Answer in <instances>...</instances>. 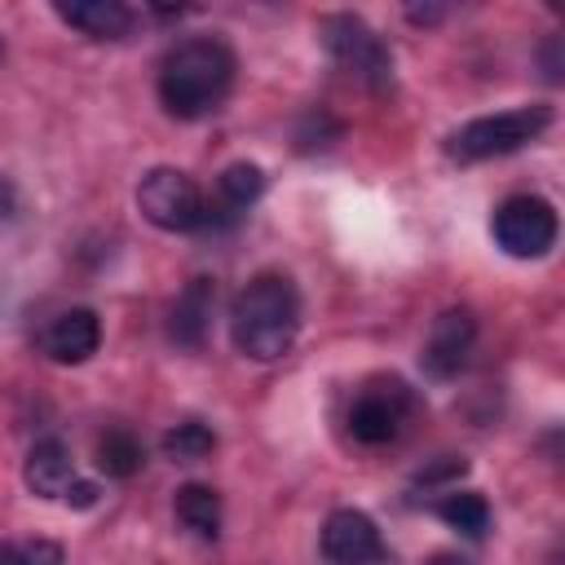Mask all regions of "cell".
Masks as SVG:
<instances>
[{
	"label": "cell",
	"mask_w": 565,
	"mask_h": 565,
	"mask_svg": "<svg viewBox=\"0 0 565 565\" xmlns=\"http://www.w3.org/2000/svg\"><path fill=\"white\" fill-rule=\"evenodd\" d=\"M230 88H234V53L212 35L177 44L159 66V102L177 119H203L221 110Z\"/></svg>",
	"instance_id": "6da1fadb"
},
{
	"label": "cell",
	"mask_w": 565,
	"mask_h": 565,
	"mask_svg": "<svg viewBox=\"0 0 565 565\" xmlns=\"http://www.w3.org/2000/svg\"><path fill=\"white\" fill-rule=\"evenodd\" d=\"M300 331V296L287 274H256L230 305V335L243 358L274 362Z\"/></svg>",
	"instance_id": "7a4b0ae2"
},
{
	"label": "cell",
	"mask_w": 565,
	"mask_h": 565,
	"mask_svg": "<svg viewBox=\"0 0 565 565\" xmlns=\"http://www.w3.org/2000/svg\"><path fill=\"white\" fill-rule=\"evenodd\" d=\"M552 110L547 106H516V110H499V115H481L468 119L450 141L446 154L459 163H481V159H499L512 154L521 146H530L539 132H547Z\"/></svg>",
	"instance_id": "3957f363"
},
{
	"label": "cell",
	"mask_w": 565,
	"mask_h": 565,
	"mask_svg": "<svg viewBox=\"0 0 565 565\" xmlns=\"http://www.w3.org/2000/svg\"><path fill=\"white\" fill-rule=\"evenodd\" d=\"M318 35H322V49L335 57V66L349 71L371 93H384L393 84V53L375 35V26H366L358 13H327Z\"/></svg>",
	"instance_id": "277c9868"
},
{
	"label": "cell",
	"mask_w": 565,
	"mask_h": 565,
	"mask_svg": "<svg viewBox=\"0 0 565 565\" xmlns=\"http://www.w3.org/2000/svg\"><path fill=\"white\" fill-rule=\"evenodd\" d=\"M137 207L154 230L168 234L203 230V190L181 168H150L137 185Z\"/></svg>",
	"instance_id": "5b68a950"
},
{
	"label": "cell",
	"mask_w": 565,
	"mask_h": 565,
	"mask_svg": "<svg viewBox=\"0 0 565 565\" xmlns=\"http://www.w3.org/2000/svg\"><path fill=\"white\" fill-rule=\"evenodd\" d=\"M490 230H494V243L508 256L534 260V256L552 252V243H556V207L539 194H512L494 207Z\"/></svg>",
	"instance_id": "8992f818"
},
{
	"label": "cell",
	"mask_w": 565,
	"mask_h": 565,
	"mask_svg": "<svg viewBox=\"0 0 565 565\" xmlns=\"http://www.w3.org/2000/svg\"><path fill=\"white\" fill-rule=\"evenodd\" d=\"M411 411H415V393L402 380H371L349 406V433L362 446H384L402 433Z\"/></svg>",
	"instance_id": "52a82bcc"
},
{
	"label": "cell",
	"mask_w": 565,
	"mask_h": 565,
	"mask_svg": "<svg viewBox=\"0 0 565 565\" xmlns=\"http://www.w3.org/2000/svg\"><path fill=\"white\" fill-rule=\"evenodd\" d=\"M322 556L331 565H380L384 561L380 525L358 508H335L322 525Z\"/></svg>",
	"instance_id": "ba28073f"
},
{
	"label": "cell",
	"mask_w": 565,
	"mask_h": 565,
	"mask_svg": "<svg viewBox=\"0 0 565 565\" xmlns=\"http://www.w3.org/2000/svg\"><path fill=\"white\" fill-rule=\"evenodd\" d=\"M472 340H477V318L468 309H446L433 318L428 327V340H424V375L428 380H450L463 371L468 353H472Z\"/></svg>",
	"instance_id": "9c48e42d"
},
{
	"label": "cell",
	"mask_w": 565,
	"mask_h": 565,
	"mask_svg": "<svg viewBox=\"0 0 565 565\" xmlns=\"http://www.w3.org/2000/svg\"><path fill=\"white\" fill-rule=\"evenodd\" d=\"M97 344H102V322H97L93 309H62V313L44 327V335H40V349H44L53 362H62V366L88 362V358L97 353Z\"/></svg>",
	"instance_id": "30bf717a"
},
{
	"label": "cell",
	"mask_w": 565,
	"mask_h": 565,
	"mask_svg": "<svg viewBox=\"0 0 565 565\" xmlns=\"http://www.w3.org/2000/svg\"><path fill=\"white\" fill-rule=\"evenodd\" d=\"M265 194V172L256 163H230L216 177V199H203V225H234Z\"/></svg>",
	"instance_id": "8fae6325"
},
{
	"label": "cell",
	"mask_w": 565,
	"mask_h": 565,
	"mask_svg": "<svg viewBox=\"0 0 565 565\" xmlns=\"http://www.w3.org/2000/svg\"><path fill=\"white\" fill-rule=\"evenodd\" d=\"M212 309H216V282L203 278V274L190 278L185 291H181L177 305H172V318H168L172 340L185 344V349H199V344L207 340V331H212Z\"/></svg>",
	"instance_id": "7c38bea8"
},
{
	"label": "cell",
	"mask_w": 565,
	"mask_h": 565,
	"mask_svg": "<svg viewBox=\"0 0 565 565\" xmlns=\"http://www.w3.org/2000/svg\"><path fill=\"white\" fill-rule=\"evenodd\" d=\"M22 481L31 486V494L40 499H62L71 486H75V463H71V450L62 441H35L31 455H26V468H22Z\"/></svg>",
	"instance_id": "4fadbf2b"
},
{
	"label": "cell",
	"mask_w": 565,
	"mask_h": 565,
	"mask_svg": "<svg viewBox=\"0 0 565 565\" xmlns=\"http://www.w3.org/2000/svg\"><path fill=\"white\" fill-rule=\"evenodd\" d=\"M57 18L93 40H119L132 26V9L119 0H75V4H57Z\"/></svg>",
	"instance_id": "5bb4252c"
},
{
	"label": "cell",
	"mask_w": 565,
	"mask_h": 565,
	"mask_svg": "<svg viewBox=\"0 0 565 565\" xmlns=\"http://www.w3.org/2000/svg\"><path fill=\"white\" fill-rule=\"evenodd\" d=\"M172 508H177V521L190 534H199V539H216L221 534V494L212 486H199V481L181 486Z\"/></svg>",
	"instance_id": "9a60e30c"
},
{
	"label": "cell",
	"mask_w": 565,
	"mask_h": 565,
	"mask_svg": "<svg viewBox=\"0 0 565 565\" xmlns=\"http://www.w3.org/2000/svg\"><path fill=\"white\" fill-rule=\"evenodd\" d=\"M97 468L106 472V477H115V481H128V477H137L141 472V463H146V446L128 433V428H106L102 437H97Z\"/></svg>",
	"instance_id": "2e32d148"
},
{
	"label": "cell",
	"mask_w": 565,
	"mask_h": 565,
	"mask_svg": "<svg viewBox=\"0 0 565 565\" xmlns=\"http://www.w3.org/2000/svg\"><path fill=\"white\" fill-rule=\"evenodd\" d=\"M437 516H441L450 530L468 534V539H481V534L490 530V503H486V494H477V490H446V494L437 499Z\"/></svg>",
	"instance_id": "e0dca14e"
},
{
	"label": "cell",
	"mask_w": 565,
	"mask_h": 565,
	"mask_svg": "<svg viewBox=\"0 0 565 565\" xmlns=\"http://www.w3.org/2000/svg\"><path fill=\"white\" fill-rule=\"evenodd\" d=\"M159 446H163V455L172 463H199V459H207L216 450V433L207 424H199V419H185V424L168 428Z\"/></svg>",
	"instance_id": "ac0fdd59"
},
{
	"label": "cell",
	"mask_w": 565,
	"mask_h": 565,
	"mask_svg": "<svg viewBox=\"0 0 565 565\" xmlns=\"http://www.w3.org/2000/svg\"><path fill=\"white\" fill-rule=\"evenodd\" d=\"M331 137H340V128L331 124L327 110H309L305 124H300V132H296L300 150H322V146H331Z\"/></svg>",
	"instance_id": "d6986e66"
},
{
	"label": "cell",
	"mask_w": 565,
	"mask_h": 565,
	"mask_svg": "<svg viewBox=\"0 0 565 565\" xmlns=\"http://www.w3.org/2000/svg\"><path fill=\"white\" fill-rule=\"evenodd\" d=\"M22 565H66V552L49 539H26L22 543Z\"/></svg>",
	"instance_id": "ffe728a7"
},
{
	"label": "cell",
	"mask_w": 565,
	"mask_h": 565,
	"mask_svg": "<svg viewBox=\"0 0 565 565\" xmlns=\"http://www.w3.org/2000/svg\"><path fill=\"white\" fill-rule=\"evenodd\" d=\"M62 499H66V503H75V508H93V503H97V490H93L88 481H75V486H71Z\"/></svg>",
	"instance_id": "44dd1931"
},
{
	"label": "cell",
	"mask_w": 565,
	"mask_h": 565,
	"mask_svg": "<svg viewBox=\"0 0 565 565\" xmlns=\"http://www.w3.org/2000/svg\"><path fill=\"white\" fill-rule=\"evenodd\" d=\"M0 565H22V543H0Z\"/></svg>",
	"instance_id": "7402d4cb"
},
{
	"label": "cell",
	"mask_w": 565,
	"mask_h": 565,
	"mask_svg": "<svg viewBox=\"0 0 565 565\" xmlns=\"http://www.w3.org/2000/svg\"><path fill=\"white\" fill-rule=\"evenodd\" d=\"M0 216H13V190H9V181H0Z\"/></svg>",
	"instance_id": "603a6c76"
},
{
	"label": "cell",
	"mask_w": 565,
	"mask_h": 565,
	"mask_svg": "<svg viewBox=\"0 0 565 565\" xmlns=\"http://www.w3.org/2000/svg\"><path fill=\"white\" fill-rule=\"evenodd\" d=\"M428 565H468V561H463V556H455V552H437Z\"/></svg>",
	"instance_id": "cb8c5ba5"
}]
</instances>
